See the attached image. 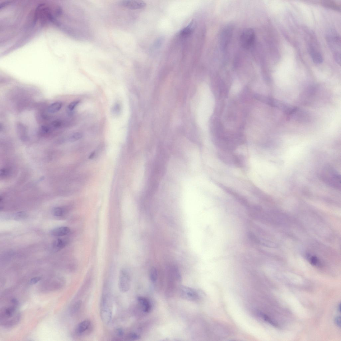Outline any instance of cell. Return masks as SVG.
<instances>
[{
	"label": "cell",
	"mask_w": 341,
	"mask_h": 341,
	"mask_svg": "<svg viewBox=\"0 0 341 341\" xmlns=\"http://www.w3.org/2000/svg\"><path fill=\"white\" fill-rule=\"evenodd\" d=\"M196 119L198 127L204 131L208 129L209 122L214 109L215 99L211 88L206 83L200 85L196 97Z\"/></svg>",
	"instance_id": "1"
},
{
	"label": "cell",
	"mask_w": 341,
	"mask_h": 341,
	"mask_svg": "<svg viewBox=\"0 0 341 341\" xmlns=\"http://www.w3.org/2000/svg\"><path fill=\"white\" fill-rule=\"evenodd\" d=\"M109 289L105 288L101 297L100 314L103 322L106 325L110 323L113 316V302Z\"/></svg>",
	"instance_id": "2"
},
{
	"label": "cell",
	"mask_w": 341,
	"mask_h": 341,
	"mask_svg": "<svg viewBox=\"0 0 341 341\" xmlns=\"http://www.w3.org/2000/svg\"><path fill=\"white\" fill-rule=\"evenodd\" d=\"M326 39L330 50L334 58L338 64L341 63V38L340 37L334 29L329 30L326 36Z\"/></svg>",
	"instance_id": "3"
},
{
	"label": "cell",
	"mask_w": 341,
	"mask_h": 341,
	"mask_svg": "<svg viewBox=\"0 0 341 341\" xmlns=\"http://www.w3.org/2000/svg\"><path fill=\"white\" fill-rule=\"evenodd\" d=\"M321 178L325 183L333 187L340 189V176L337 171L332 168L326 167L322 170Z\"/></svg>",
	"instance_id": "4"
},
{
	"label": "cell",
	"mask_w": 341,
	"mask_h": 341,
	"mask_svg": "<svg viewBox=\"0 0 341 341\" xmlns=\"http://www.w3.org/2000/svg\"><path fill=\"white\" fill-rule=\"evenodd\" d=\"M256 39L254 31L250 28L243 31L240 37V43L242 48L245 49L250 48L253 45Z\"/></svg>",
	"instance_id": "5"
},
{
	"label": "cell",
	"mask_w": 341,
	"mask_h": 341,
	"mask_svg": "<svg viewBox=\"0 0 341 341\" xmlns=\"http://www.w3.org/2000/svg\"><path fill=\"white\" fill-rule=\"evenodd\" d=\"M131 279L129 274L124 269L120 271L118 279V288L120 291L125 293L128 292L131 287Z\"/></svg>",
	"instance_id": "6"
},
{
	"label": "cell",
	"mask_w": 341,
	"mask_h": 341,
	"mask_svg": "<svg viewBox=\"0 0 341 341\" xmlns=\"http://www.w3.org/2000/svg\"><path fill=\"white\" fill-rule=\"evenodd\" d=\"M119 4L121 6L132 10L142 9L146 6L145 2L143 1L134 0H124L120 1L119 2Z\"/></svg>",
	"instance_id": "7"
},
{
	"label": "cell",
	"mask_w": 341,
	"mask_h": 341,
	"mask_svg": "<svg viewBox=\"0 0 341 341\" xmlns=\"http://www.w3.org/2000/svg\"><path fill=\"white\" fill-rule=\"evenodd\" d=\"M181 297L187 300L191 301L197 300L199 298L198 293L192 288L183 286L180 289Z\"/></svg>",
	"instance_id": "8"
},
{
	"label": "cell",
	"mask_w": 341,
	"mask_h": 341,
	"mask_svg": "<svg viewBox=\"0 0 341 341\" xmlns=\"http://www.w3.org/2000/svg\"><path fill=\"white\" fill-rule=\"evenodd\" d=\"M233 26L228 25L223 30L220 37V43L222 48L225 49L229 43L232 35Z\"/></svg>",
	"instance_id": "9"
},
{
	"label": "cell",
	"mask_w": 341,
	"mask_h": 341,
	"mask_svg": "<svg viewBox=\"0 0 341 341\" xmlns=\"http://www.w3.org/2000/svg\"><path fill=\"white\" fill-rule=\"evenodd\" d=\"M308 49L313 62L317 64H320L323 62V58L322 55L315 47L311 44L309 45Z\"/></svg>",
	"instance_id": "10"
},
{
	"label": "cell",
	"mask_w": 341,
	"mask_h": 341,
	"mask_svg": "<svg viewBox=\"0 0 341 341\" xmlns=\"http://www.w3.org/2000/svg\"><path fill=\"white\" fill-rule=\"evenodd\" d=\"M91 323L89 320H85L81 322L77 326L76 333L78 335L81 336L86 333L87 331L91 328Z\"/></svg>",
	"instance_id": "11"
},
{
	"label": "cell",
	"mask_w": 341,
	"mask_h": 341,
	"mask_svg": "<svg viewBox=\"0 0 341 341\" xmlns=\"http://www.w3.org/2000/svg\"><path fill=\"white\" fill-rule=\"evenodd\" d=\"M68 240L63 238H59L54 240L51 245V248L55 251H58L63 249L68 244Z\"/></svg>",
	"instance_id": "12"
},
{
	"label": "cell",
	"mask_w": 341,
	"mask_h": 341,
	"mask_svg": "<svg viewBox=\"0 0 341 341\" xmlns=\"http://www.w3.org/2000/svg\"><path fill=\"white\" fill-rule=\"evenodd\" d=\"M70 228L67 227H61L54 229L51 232V234L54 237H58L65 236L69 234Z\"/></svg>",
	"instance_id": "13"
},
{
	"label": "cell",
	"mask_w": 341,
	"mask_h": 341,
	"mask_svg": "<svg viewBox=\"0 0 341 341\" xmlns=\"http://www.w3.org/2000/svg\"><path fill=\"white\" fill-rule=\"evenodd\" d=\"M137 301L143 311L148 312L150 311L151 309V304L147 299L140 297H138Z\"/></svg>",
	"instance_id": "14"
},
{
	"label": "cell",
	"mask_w": 341,
	"mask_h": 341,
	"mask_svg": "<svg viewBox=\"0 0 341 341\" xmlns=\"http://www.w3.org/2000/svg\"><path fill=\"white\" fill-rule=\"evenodd\" d=\"M242 86L241 83L238 81H236L233 83L231 87L230 94L235 96L238 94L241 91Z\"/></svg>",
	"instance_id": "15"
},
{
	"label": "cell",
	"mask_w": 341,
	"mask_h": 341,
	"mask_svg": "<svg viewBox=\"0 0 341 341\" xmlns=\"http://www.w3.org/2000/svg\"><path fill=\"white\" fill-rule=\"evenodd\" d=\"M63 103L61 102H57L51 104L48 107L47 111L50 113H58L63 106Z\"/></svg>",
	"instance_id": "16"
},
{
	"label": "cell",
	"mask_w": 341,
	"mask_h": 341,
	"mask_svg": "<svg viewBox=\"0 0 341 341\" xmlns=\"http://www.w3.org/2000/svg\"><path fill=\"white\" fill-rule=\"evenodd\" d=\"M53 130L50 125H42L39 128V133L41 136H48L52 132Z\"/></svg>",
	"instance_id": "17"
},
{
	"label": "cell",
	"mask_w": 341,
	"mask_h": 341,
	"mask_svg": "<svg viewBox=\"0 0 341 341\" xmlns=\"http://www.w3.org/2000/svg\"><path fill=\"white\" fill-rule=\"evenodd\" d=\"M194 31L192 23H191L187 26L184 28L180 32V35L183 37H188L191 35Z\"/></svg>",
	"instance_id": "18"
},
{
	"label": "cell",
	"mask_w": 341,
	"mask_h": 341,
	"mask_svg": "<svg viewBox=\"0 0 341 341\" xmlns=\"http://www.w3.org/2000/svg\"><path fill=\"white\" fill-rule=\"evenodd\" d=\"M322 3L324 6L327 7L334 9V10L336 11H340V6L334 1H324Z\"/></svg>",
	"instance_id": "19"
},
{
	"label": "cell",
	"mask_w": 341,
	"mask_h": 341,
	"mask_svg": "<svg viewBox=\"0 0 341 341\" xmlns=\"http://www.w3.org/2000/svg\"><path fill=\"white\" fill-rule=\"evenodd\" d=\"M82 304V301L79 300L76 302L72 306L71 310V313L72 315L75 314L81 309Z\"/></svg>",
	"instance_id": "20"
},
{
	"label": "cell",
	"mask_w": 341,
	"mask_h": 341,
	"mask_svg": "<svg viewBox=\"0 0 341 341\" xmlns=\"http://www.w3.org/2000/svg\"><path fill=\"white\" fill-rule=\"evenodd\" d=\"M65 213L64 209L60 207L54 208L52 211L53 214L56 217H61Z\"/></svg>",
	"instance_id": "21"
},
{
	"label": "cell",
	"mask_w": 341,
	"mask_h": 341,
	"mask_svg": "<svg viewBox=\"0 0 341 341\" xmlns=\"http://www.w3.org/2000/svg\"><path fill=\"white\" fill-rule=\"evenodd\" d=\"M82 137L83 134L81 132L74 133L69 136L68 139L69 141L71 142L76 141L81 139Z\"/></svg>",
	"instance_id": "22"
},
{
	"label": "cell",
	"mask_w": 341,
	"mask_h": 341,
	"mask_svg": "<svg viewBox=\"0 0 341 341\" xmlns=\"http://www.w3.org/2000/svg\"><path fill=\"white\" fill-rule=\"evenodd\" d=\"M53 129H58L62 127L63 122L62 120L58 119L53 121L50 125Z\"/></svg>",
	"instance_id": "23"
},
{
	"label": "cell",
	"mask_w": 341,
	"mask_h": 341,
	"mask_svg": "<svg viewBox=\"0 0 341 341\" xmlns=\"http://www.w3.org/2000/svg\"><path fill=\"white\" fill-rule=\"evenodd\" d=\"M150 279L151 281L153 282H155L157 280L158 277V273L156 269L154 268H152L150 270L149 273Z\"/></svg>",
	"instance_id": "24"
},
{
	"label": "cell",
	"mask_w": 341,
	"mask_h": 341,
	"mask_svg": "<svg viewBox=\"0 0 341 341\" xmlns=\"http://www.w3.org/2000/svg\"><path fill=\"white\" fill-rule=\"evenodd\" d=\"M259 315L262 317V318L266 322H268L271 325H272L275 327L278 326L277 325L276 323H275L273 320L271 319L268 316L260 312Z\"/></svg>",
	"instance_id": "25"
},
{
	"label": "cell",
	"mask_w": 341,
	"mask_h": 341,
	"mask_svg": "<svg viewBox=\"0 0 341 341\" xmlns=\"http://www.w3.org/2000/svg\"><path fill=\"white\" fill-rule=\"evenodd\" d=\"M79 103V101H74L69 104L68 107V113L69 114H71L72 111L75 108Z\"/></svg>",
	"instance_id": "26"
},
{
	"label": "cell",
	"mask_w": 341,
	"mask_h": 341,
	"mask_svg": "<svg viewBox=\"0 0 341 341\" xmlns=\"http://www.w3.org/2000/svg\"><path fill=\"white\" fill-rule=\"evenodd\" d=\"M121 110L120 105L118 104H116L113 107L112 109V113L113 115H118L120 113Z\"/></svg>",
	"instance_id": "27"
},
{
	"label": "cell",
	"mask_w": 341,
	"mask_h": 341,
	"mask_svg": "<svg viewBox=\"0 0 341 341\" xmlns=\"http://www.w3.org/2000/svg\"><path fill=\"white\" fill-rule=\"evenodd\" d=\"M128 338L130 340H135L140 339L141 337L136 333L133 332L130 333L129 334Z\"/></svg>",
	"instance_id": "28"
},
{
	"label": "cell",
	"mask_w": 341,
	"mask_h": 341,
	"mask_svg": "<svg viewBox=\"0 0 341 341\" xmlns=\"http://www.w3.org/2000/svg\"><path fill=\"white\" fill-rule=\"evenodd\" d=\"M310 260L311 264L313 265H317L320 263L319 260L315 256H311Z\"/></svg>",
	"instance_id": "29"
},
{
	"label": "cell",
	"mask_w": 341,
	"mask_h": 341,
	"mask_svg": "<svg viewBox=\"0 0 341 341\" xmlns=\"http://www.w3.org/2000/svg\"><path fill=\"white\" fill-rule=\"evenodd\" d=\"M249 236L250 237V239L251 240L256 242L258 243L259 242V239H258L257 237L253 233H249Z\"/></svg>",
	"instance_id": "30"
},
{
	"label": "cell",
	"mask_w": 341,
	"mask_h": 341,
	"mask_svg": "<svg viewBox=\"0 0 341 341\" xmlns=\"http://www.w3.org/2000/svg\"><path fill=\"white\" fill-rule=\"evenodd\" d=\"M41 278L40 277H36L34 278H33L31 279L30 283L32 284H35L39 282L41 280Z\"/></svg>",
	"instance_id": "31"
},
{
	"label": "cell",
	"mask_w": 341,
	"mask_h": 341,
	"mask_svg": "<svg viewBox=\"0 0 341 341\" xmlns=\"http://www.w3.org/2000/svg\"><path fill=\"white\" fill-rule=\"evenodd\" d=\"M116 333L118 337H123L124 334V330L122 329H119L117 330Z\"/></svg>",
	"instance_id": "32"
},
{
	"label": "cell",
	"mask_w": 341,
	"mask_h": 341,
	"mask_svg": "<svg viewBox=\"0 0 341 341\" xmlns=\"http://www.w3.org/2000/svg\"><path fill=\"white\" fill-rule=\"evenodd\" d=\"M25 215L26 214L25 212H20L16 214V218L17 219H20L25 217Z\"/></svg>",
	"instance_id": "33"
},
{
	"label": "cell",
	"mask_w": 341,
	"mask_h": 341,
	"mask_svg": "<svg viewBox=\"0 0 341 341\" xmlns=\"http://www.w3.org/2000/svg\"><path fill=\"white\" fill-rule=\"evenodd\" d=\"M340 316H338L336 317L335 320V322L336 324L340 327L341 326Z\"/></svg>",
	"instance_id": "34"
},
{
	"label": "cell",
	"mask_w": 341,
	"mask_h": 341,
	"mask_svg": "<svg viewBox=\"0 0 341 341\" xmlns=\"http://www.w3.org/2000/svg\"><path fill=\"white\" fill-rule=\"evenodd\" d=\"M94 152H93L89 156V158L90 159H92V158H93V157H94Z\"/></svg>",
	"instance_id": "35"
},
{
	"label": "cell",
	"mask_w": 341,
	"mask_h": 341,
	"mask_svg": "<svg viewBox=\"0 0 341 341\" xmlns=\"http://www.w3.org/2000/svg\"><path fill=\"white\" fill-rule=\"evenodd\" d=\"M338 309H339V311L340 312V304H339V306Z\"/></svg>",
	"instance_id": "36"
}]
</instances>
